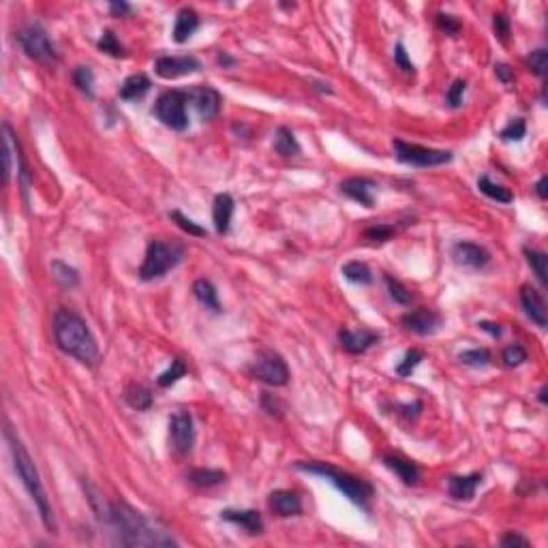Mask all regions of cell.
Wrapping results in <instances>:
<instances>
[{"label": "cell", "mask_w": 548, "mask_h": 548, "mask_svg": "<svg viewBox=\"0 0 548 548\" xmlns=\"http://www.w3.org/2000/svg\"><path fill=\"white\" fill-rule=\"evenodd\" d=\"M107 525L116 533V542L123 546H178L157 518L146 516L125 501L109 503Z\"/></svg>", "instance_id": "cell-1"}, {"label": "cell", "mask_w": 548, "mask_h": 548, "mask_svg": "<svg viewBox=\"0 0 548 548\" xmlns=\"http://www.w3.org/2000/svg\"><path fill=\"white\" fill-rule=\"evenodd\" d=\"M52 332H54V343L63 354L75 358L77 362L86 366H99L101 362V352L95 334L91 332L88 324L81 317L69 308H58L54 313L52 320Z\"/></svg>", "instance_id": "cell-2"}, {"label": "cell", "mask_w": 548, "mask_h": 548, "mask_svg": "<svg viewBox=\"0 0 548 548\" xmlns=\"http://www.w3.org/2000/svg\"><path fill=\"white\" fill-rule=\"evenodd\" d=\"M5 439L9 444V450H11V456H13V467L24 484V488L28 490V495L35 501L37 510H39V516L45 525V529L49 533H58V525H56V518H54V510L49 506V499L45 495V488H43V482H41V476L33 463L31 454L24 448L22 439L15 435V430L11 428V424L7 422L5 424Z\"/></svg>", "instance_id": "cell-3"}, {"label": "cell", "mask_w": 548, "mask_h": 548, "mask_svg": "<svg viewBox=\"0 0 548 548\" xmlns=\"http://www.w3.org/2000/svg\"><path fill=\"white\" fill-rule=\"evenodd\" d=\"M296 467L300 471H306V473H313V476H322L326 480H330L340 493L347 497L352 503L360 506L362 510H366V503L368 499L373 497V486L368 482H364L362 478H356L347 471H340L328 463H304V460H298Z\"/></svg>", "instance_id": "cell-4"}, {"label": "cell", "mask_w": 548, "mask_h": 548, "mask_svg": "<svg viewBox=\"0 0 548 548\" xmlns=\"http://www.w3.org/2000/svg\"><path fill=\"white\" fill-rule=\"evenodd\" d=\"M185 257V244L178 240H161L152 238L146 246V257L139 266L141 281H157L163 279L169 270H174Z\"/></svg>", "instance_id": "cell-5"}, {"label": "cell", "mask_w": 548, "mask_h": 548, "mask_svg": "<svg viewBox=\"0 0 548 548\" xmlns=\"http://www.w3.org/2000/svg\"><path fill=\"white\" fill-rule=\"evenodd\" d=\"M3 159H5V167H3V182H5V187H9L13 171H17L19 182H22V195H24V201L28 204V191H31V171H28V165L24 161L17 135L13 133L9 123H3Z\"/></svg>", "instance_id": "cell-6"}, {"label": "cell", "mask_w": 548, "mask_h": 548, "mask_svg": "<svg viewBox=\"0 0 548 548\" xmlns=\"http://www.w3.org/2000/svg\"><path fill=\"white\" fill-rule=\"evenodd\" d=\"M15 39L22 45V49L26 52L28 58H33L41 65H47V67L58 63V52H56V45L52 43L49 35L45 33V28L41 24L22 26L15 35Z\"/></svg>", "instance_id": "cell-7"}, {"label": "cell", "mask_w": 548, "mask_h": 548, "mask_svg": "<svg viewBox=\"0 0 548 548\" xmlns=\"http://www.w3.org/2000/svg\"><path fill=\"white\" fill-rule=\"evenodd\" d=\"M189 101L191 95L187 91H165L157 99L152 113L171 131H185L189 127Z\"/></svg>", "instance_id": "cell-8"}, {"label": "cell", "mask_w": 548, "mask_h": 548, "mask_svg": "<svg viewBox=\"0 0 548 548\" xmlns=\"http://www.w3.org/2000/svg\"><path fill=\"white\" fill-rule=\"evenodd\" d=\"M392 148H394V157L400 163H407L414 167H439V165H446L454 159V155L450 150L424 148V146H418V143H407L402 139H394Z\"/></svg>", "instance_id": "cell-9"}, {"label": "cell", "mask_w": 548, "mask_h": 548, "mask_svg": "<svg viewBox=\"0 0 548 548\" xmlns=\"http://www.w3.org/2000/svg\"><path fill=\"white\" fill-rule=\"evenodd\" d=\"M251 375L257 382H262L266 386H274V388L290 384V368H287V362L272 350H264L257 354L255 362L251 364Z\"/></svg>", "instance_id": "cell-10"}, {"label": "cell", "mask_w": 548, "mask_h": 548, "mask_svg": "<svg viewBox=\"0 0 548 548\" xmlns=\"http://www.w3.org/2000/svg\"><path fill=\"white\" fill-rule=\"evenodd\" d=\"M169 444H171V450L178 456H185L191 452L195 444V426L189 414L180 412L169 418Z\"/></svg>", "instance_id": "cell-11"}, {"label": "cell", "mask_w": 548, "mask_h": 548, "mask_svg": "<svg viewBox=\"0 0 548 548\" xmlns=\"http://www.w3.org/2000/svg\"><path fill=\"white\" fill-rule=\"evenodd\" d=\"M201 69V63L195 56H159L155 63V71L163 79H176L182 75L197 73Z\"/></svg>", "instance_id": "cell-12"}, {"label": "cell", "mask_w": 548, "mask_h": 548, "mask_svg": "<svg viewBox=\"0 0 548 548\" xmlns=\"http://www.w3.org/2000/svg\"><path fill=\"white\" fill-rule=\"evenodd\" d=\"M400 324L405 326L409 332L414 334H420V336H428V334H435L441 326V317L432 311V308H426V306H420L416 311H409L400 317Z\"/></svg>", "instance_id": "cell-13"}, {"label": "cell", "mask_w": 548, "mask_h": 548, "mask_svg": "<svg viewBox=\"0 0 548 548\" xmlns=\"http://www.w3.org/2000/svg\"><path fill=\"white\" fill-rule=\"evenodd\" d=\"M382 340V334L379 332H375V330H347V328H343L338 330V343H340V347L347 352V354H364L368 352L373 345H377Z\"/></svg>", "instance_id": "cell-14"}, {"label": "cell", "mask_w": 548, "mask_h": 548, "mask_svg": "<svg viewBox=\"0 0 548 548\" xmlns=\"http://www.w3.org/2000/svg\"><path fill=\"white\" fill-rule=\"evenodd\" d=\"M375 189H377V182L370 178H345L338 182V191L364 208L375 206Z\"/></svg>", "instance_id": "cell-15"}, {"label": "cell", "mask_w": 548, "mask_h": 548, "mask_svg": "<svg viewBox=\"0 0 548 548\" xmlns=\"http://www.w3.org/2000/svg\"><path fill=\"white\" fill-rule=\"evenodd\" d=\"M452 257L458 266L480 270L490 262V253L476 242H456L452 246Z\"/></svg>", "instance_id": "cell-16"}, {"label": "cell", "mask_w": 548, "mask_h": 548, "mask_svg": "<svg viewBox=\"0 0 548 548\" xmlns=\"http://www.w3.org/2000/svg\"><path fill=\"white\" fill-rule=\"evenodd\" d=\"M191 101L195 103L197 111L201 120H214L221 111V95L219 91H214L212 86H201V88H195L189 93Z\"/></svg>", "instance_id": "cell-17"}, {"label": "cell", "mask_w": 548, "mask_h": 548, "mask_svg": "<svg viewBox=\"0 0 548 548\" xmlns=\"http://www.w3.org/2000/svg\"><path fill=\"white\" fill-rule=\"evenodd\" d=\"M268 508L281 518H290L302 514V499L296 490H272L268 497Z\"/></svg>", "instance_id": "cell-18"}, {"label": "cell", "mask_w": 548, "mask_h": 548, "mask_svg": "<svg viewBox=\"0 0 548 548\" xmlns=\"http://www.w3.org/2000/svg\"><path fill=\"white\" fill-rule=\"evenodd\" d=\"M521 304L525 308V315L529 317L535 326L546 328V324H548L546 304H544V298H542V294L535 290V287H531V285H523L521 287Z\"/></svg>", "instance_id": "cell-19"}, {"label": "cell", "mask_w": 548, "mask_h": 548, "mask_svg": "<svg viewBox=\"0 0 548 548\" xmlns=\"http://www.w3.org/2000/svg\"><path fill=\"white\" fill-rule=\"evenodd\" d=\"M221 518H223V521H227V523L236 525V527H242L244 531H249L253 535L264 531L262 514H259L257 510H223Z\"/></svg>", "instance_id": "cell-20"}, {"label": "cell", "mask_w": 548, "mask_h": 548, "mask_svg": "<svg viewBox=\"0 0 548 548\" xmlns=\"http://www.w3.org/2000/svg\"><path fill=\"white\" fill-rule=\"evenodd\" d=\"M234 197L229 193H219L214 197L212 204V221H214V229L217 234H227L229 225H232V217H234Z\"/></svg>", "instance_id": "cell-21"}, {"label": "cell", "mask_w": 548, "mask_h": 548, "mask_svg": "<svg viewBox=\"0 0 548 548\" xmlns=\"http://www.w3.org/2000/svg\"><path fill=\"white\" fill-rule=\"evenodd\" d=\"M482 484V476L480 473H469V476H454L448 482V490L450 497L458 499V501H469L473 499L478 486Z\"/></svg>", "instance_id": "cell-22"}, {"label": "cell", "mask_w": 548, "mask_h": 548, "mask_svg": "<svg viewBox=\"0 0 548 548\" xmlns=\"http://www.w3.org/2000/svg\"><path fill=\"white\" fill-rule=\"evenodd\" d=\"M199 28V15L195 9L191 7H182L178 13H176V24H174V33H171V37H174L176 43H187L193 33Z\"/></svg>", "instance_id": "cell-23"}, {"label": "cell", "mask_w": 548, "mask_h": 548, "mask_svg": "<svg viewBox=\"0 0 548 548\" xmlns=\"http://www.w3.org/2000/svg\"><path fill=\"white\" fill-rule=\"evenodd\" d=\"M384 465H386L390 471H394L407 486H414V484H418V480H420V469H418L416 463H412V460H405V458H400V456L388 454V456H384Z\"/></svg>", "instance_id": "cell-24"}, {"label": "cell", "mask_w": 548, "mask_h": 548, "mask_svg": "<svg viewBox=\"0 0 548 548\" xmlns=\"http://www.w3.org/2000/svg\"><path fill=\"white\" fill-rule=\"evenodd\" d=\"M150 86H152V84H150L148 75L135 73V75H129V77L123 81L118 95H120L123 101H137V99H141L143 95L150 91Z\"/></svg>", "instance_id": "cell-25"}, {"label": "cell", "mask_w": 548, "mask_h": 548, "mask_svg": "<svg viewBox=\"0 0 548 548\" xmlns=\"http://www.w3.org/2000/svg\"><path fill=\"white\" fill-rule=\"evenodd\" d=\"M193 296L197 298V302L201 306H206L210 308L212 313H221V302H219V292H217V287L206 281V279H197L193 283Z\"/></svg>", "instance_id": "cell-26"}, {"label": "cell", "mask_w": 548, "mask_h": 548, "mask_svg": "<svg viewBox=\"0 0 548 548\" xmlns=\"http://www.w3.org/2000/svg\"><path fill=\"white\" fill-rule=\"evenodd\" d=\"M272 146H274V152L281 155V157H298L300 150H302L296 135L292 133V129H287V127H279L276 129Z\"/></svg>", "instance_id": "cell-27"}, {"label": "cell", "mask_w": 548, "mask_h": 548, "mask_svg": "<svg viewBox=\"0 0 548 548\" xmlns=\"http://www.w3.org/2000/svg\"><path fill=\"white\" fill-rule=\"evenodd\" d=\"M225 471L221 469H204V467H199V469H193L189 471V482L197 488H212V486H219L225 482Z\"/></svg>", "instance_id": "cell-28"}, {"label": "cell", "mask_w": 548, "mask_h": 548, "mask_svg": "<svg viewBox=\"0 0 548 548\" xmlns=\"http://www.w3.org/2000/svg\"><path fill=\"white\" fill-rule=\"evenodd\" d=\"M478 189H480V193H484L486 197L499 201V204H510V201H514V193H512L508 187L493 182L488 176H480V178H478Z\"/></svg>", "instance_id": "cell-29"}, {"label": "cell", "mask_w": 548, "mask_h": 548, "mask_svg": "<svg viewBox=\"0 0 548 548\" xmlns=\"http://www.w3.org/2000/svg\"><path fill=\"white\" fill-rule=\"evenodd\" d=\"M125 400L127 405L137 409V412H146L152 407V392L143 386H129L125 390Z\"/></svg>", "instance_id": "cell-30"}, {"label": "cell", "mask_w": 548, "mask_h": 548, "mask_svg": "<svg viewBox=\"0 0 548 548\" xmlns=\"http://www.w3.org/2000/svg\"><path fill=\"white\" fill-rule=\"evenodd\" d=\"M52 274H54L56 281H58L61 287H65V290H73V287L79 285L77 270L71 268L69 264H65L63 259H54V262H52Z\"/></svg>", "instance_id": "cell-31"}, {"label": "cell", "mask_w": 548, "mask_h": 548, "mask_svg": "<svg viewBox=\"0 0 548 548\" xmlns=\"http://www.w3.org/2000/svg\"><path fill=\"white\" fill-rule=\"evenodd\" d=\"M340 274L347 279L350 283H356V285H370V283H373V272H370V268H368L364 262H358V259L345 264V266L340 268Z\"/></svg>", "instance_id": "cell-32"}, {"label": "cell", "mask_w": 548, "mask_h": 548, "mask_svg": "<svg viewBox=\"0 0 548 548\" xmlns=\"http://www.w3.org/2000/svg\"><path fill=\"white\" fill-rule=\"evenodd\" d=\"M523 253H525L527 264H529L531 270L535 272L538 281H540L542 285H546V283H548V276H546V272H548V257H546V253L535 251V249H531V246H525Z\"/></svg>", "instance_id": "cell-33"}, {"label": "cell", "mask_w": 548, "mask_h": 548, "mask_svg": "<svg viewBox=\"0 0 548 548\" xmlns=\"http://www.w3.org/2000/svg\"><path fill=\"white\" fill-rule=\"evenodd\" d=\"M73 84L77 86V91L81 95H86L88 99L95 97V73L91 67H84V65L75 67L73 69Z\"/></svg>", "instance_id": "cell-34"}, {"label": "cell", "mask_w": 548, "mask_h": 548, "mask_svg": "<svg viewBox=\"0 0 548 548\" xmlns=\"http://www.w3.org/2000/svg\"><path fill=\"white\" fill-rule=\"evenodd\" d=\"M185 375H187V364H185V360L176 358V360H171V364H169L167 370H163V373L159 375L157 384H159L161 388H169V386H174L178 379H182Z\"/></svg>", "instance_id": "cell-35"}, {"label": "cell", "mask_w": 548, "mask_h": 548, "mask_svg": "<svg viewBox=\"0 0 548 548\" xmlns=\"http://www.w3.org/2000/svg\"><path fill=\"white\" fill-rule=\"evenodd\" d=\"M97 47H99L103 54L113 56V58H125V56H127L125 47L120 45V41H118L116 35H113V31H103V35H101Z\"/></svg>", "instance_id": "cell-36"}, {"label": "cell", "mask_w": 548, "mask_h": 548, "mask_svg": "<svg viewBox=\"0 0 548 548\" xmlns=\"http://www.w3.org/2000/svg\"><path fill=\"white\" fill-rule=\"evenodd\" d=\"M386 285H388V292H390V298L396 302V304H402V306H409L412 304V300H414V296H412V292L407 290L405 285H402L400 281H396L394 276H390V274H386Z\"/></svg>", "instance_id": "cell-37"}, {"label": "cell", "mask_w": 548, "mask_h": 548, "mask_svg": "<svg viewBox=\"0 0 548 548\" xmlns=\"http://www.w3.org/2000/svg\"><path fill=\"white\" fill-rule=\"evenodd\" d=\"M396 232H398V229H396L394 225L379 223V225L366 227V229H364V238H366V240H370V242H377V244H382V242H388V240H392V238L396 236Z\"/></svg>", "instance_id": "cell-38"}, {"label": "cell", "mask_w": 548, "mask_h": 548, "mask_svg": "<svg viewBox=\"0 0 548 548\" xmlns=\"http://www.w3.org/2000/svg\"><path fill=\"white\" fill-rule=\"evenodd\" d=\"M169 219L174 221L182 232H187L189 236H195V238H206V229L201 227V225H197L195 221H191L189 217H185L180 210H171L169 212Z\"/></svg>", "instance_id": "cell-39"}, {"label": "cell", "mask_w": 548, "mask_h": 548, "mask_svg": "<svg viewBox=\"0 0 548 548\" xmlns=\"http://www.w3.org/2000/svg\"><path fill=\"white\" fill-rule=\"evenodd\" d=\"M424 360V352L422 350H409L405 356H402V360L398 362L396 366V375L398 377H409V375L414 373V368Z\"/></svg>", "instance_id": "cell-40"}, {"label": "cell", "mask_w": 548, "mask_h": 548, "mask_svg": "<svg viewBox=\"0 0 548 548\" xmlns=\"http://www.w3.org/2000/svg\"><path fill=\"white\" fill-rule=\"evenodd\" d=\"M501 360L506 366L510 368H516V366H521L523 362H527V350L523 347V345H508V347L501 352Z\"/></svg>", "instance_id": "cell-41"}, {"label": "cell", "mask_w": 548, "mask_h": 548, "mask_svg": "<svg viewBox=\"0 0 548 548\" xmlns=\"http://www.w3.org/2000/svg\"><path fill=\"white\" fill-rule=\"evenodd\" d=\"M527 67L531 73H535L538 77H544L546 75V67H548V52L546 49H533L527 58H525Z\"/></svg>", "instance_id": "cell-42"}, {"label": "cell", "mask_w": 548, "mask_h": 548, "mask_svg": "<svg viewBox=\"0 0 548 548\" xmlns=\"http://www.w3.org/2000/svg\"><path fill=\"white\" fill-rule=\"evenodd\" d=\"M527 133V125L523 118H514L506 125V129H501L499 137L501 141H521Z\"/></svg>", "instance_id": "cell-43"}, {"label": "cell", "mask_w": 548, "mask_h": 548, "mask_svg": "<svg viewBox=\"0 0 548 548\" xmlns=\"http://www.w3.org/2000/svg\"><path fill=\"white\" fill-rule=\"evenodd\" d=\"M458 360L467 364V366H473V368H480V366H486L490 362V352L488 350H467L458 356Z\"/></svg>", "instance_id": "cell-44"}, {"label": "cell", "mask_w": 548, "mask_h": 548, "mask_svg": "<svg viewBox=\"0 0 548 548\" xmlns=\"http://www.w3.org/2000/svg\"><path fill=\"white\" fill-rule=\"evenodd\" d=\"M465 91H467V81L465 79H454L452 86L448 88V95H446V103L448 107L456 109L463 103V97H465Z\"/></svg>", "instance_id": "cell-45"}, {"label": "cell", "mask_w": 548, "mask_h": 548, "mask_svg": "<svg viewBox=\"0 0 548 548\" xmlns=\"http://www.w3.org/2000/svg\"><path fill=\"white\" fill-rule=\"evenodd\" d=\"M435 26L446 35H458L460 28H463V24H460V19L456 15H448V13H439L435 17Z\"/></svg>", "instance_id": "cell-46"}, {"label": "cell", "mask_w": 548, "mask_h": 548, "mask_svg": "<svg viewBox=\"0 0 548 548\" xmlns=\"http://www.w3.org/2000/svg\"><path fill=\"white\" fill-rule=\"evenodd\" d=\"M493 31H495V37L499 39V43H508L510 39V17L506 13H495L493 15Z\"/></svg>", "instance_id": "cell-47"}, {"label": "cell", "mask_w": 548, "mask_h": 548, "mask_svg": "<svg viewBox=\"0 0 548 548\" xmlns=\"http://www.w3.org/2000/svg\"><path fill=\"white\" fill-rule=\"evenodd\" d=\"M394 65H396L400 71H405V73H414V71H416V67H414V63L409 61V56H407L405 45H402V43H396V47H394Z\"/></svg>", "instance_id": "cell-48"}, {"label": "cell", "mask_w": 548, "mask_h": 548, "mask_svg": "<svg viewBox=\"0 0 548 548\" xmlns=\"http://www.w3.org/2000/svg\"><path fill=\"white\" fill-rule=\"evenodd\" d=\"M262 407H264V412H266L268 416H272V418H281V416H283L279 400H276L272 394H264V396H262Z\"/></svg>", "instance_id": "cell-49"}, {"label": "cell", "mask_w": 548, "mask_h": 548, "mask_svg": "<svg viewBox=\"0 0 548 548\" xmlns=\"http://www.w3.org/2000/svg\"><path fill=\"white\" fill-rule=\"evenodd\" d=\"M495 75L501 84H512L514 81V69L506 63H497L495 65Z\"/></svg>", "instance_id": "cell-50"}, {"label": "cell", "mask_w": 548, "mask_h": 548, "mask_svg": "<svg viewBox=\"0 0 548 548\" xmlns=\"http://www.w3.org/2000/svg\"><path fill=\"white\" fill-rule=\"evenodd\" d=\"M396 409H400V414L405 416L407 420H414V418H418V414L422 412V402H420V400H414V402H407V405H396Z\"/></svg>", "instance_id": "cell-51"}, {"label": "cell", "mask_w": 548, "mask_h": 548, "mask_svg": "<svg viewBox=\"0 0 548 548\" xmlns=\"http://www.w3.org/2000/svg\"><path fill=\"white\" fill-rule=\"evenodd\" d=\"M531 542L527 540V538H523V535H518V533H514V531H508L503 538H501V546H529Z\"/></svg>", "instance_id": "cell-52"}, {"label": "cell", "mask_w": 548, "mask_h": 548, "mask_svg": "<svg viewBox=\"0 0 548 548\" xmlns=\"http://www.w3.org/2000/svg\"><path fill=\"white\" fill-rule=\"evenodd\" d=\"M131 11H133V7H131L129 3H125V0H120V3H111V5H109V13H111V15H116V17H127V15H131Z\"/></svg>", "instance_id": "cell-53"}, {"label": "cell", "mask_w": 548, "mask_h": 548, "mask_svg": "<svg viewBox=\"0 0 548 548\" xmlns=\"http://www.w3.org/2000/svg\"><path fill=\"white\" fill-rule=\"evenodd\" d=\"M478 328L484 330V332H488L493 338H499V336H501V328H499V324H493V322H478Z\"/></svg>", "instance_id": "cell-54"}, {"label": "cell", "mask_w": 548, "mask_h": 548, "mask_svg": "<svg viewBox=\"0 0 548 548\" xmlns=\"http://www.w3.org/2000/svg\"><path fill=\"white\" fill-rule=\"evenodd\" d=\"M546 187H548V178H546V176H542V178L535 182V193H538V197H540L542 201L548 197V193H546Z\"/></svg>", "instance_id": "cell-55"}, {"label": "cell", "mask_w": 548, "mask_h": 548, "mask_svg": "<svg viewBox=\"0 0 548 548\" xmlns=\"http://www.w3.org/2000/svg\"><path fill=\"white\" fill-rule=\"evenodd\" d=\"M217 63H219V65H223V67H234V65H236V61H234L232 56H229L227 52H219V56H217Z\"/></svg>", "instance_id": "cell-56"}, {"label": "cell", "mask_w": 548, "mask_h": 548, "mask_svg": "<svg viewBox=\"0 0 548 548\" xmlns=\"http://www.w3.org/2000/svg\"><path fill=\"white\" fill-rule=\"evenodd\" d=\"M540 402H542V405H546V388L540 390Z\"/></svg>", "instance_id": "cell-57"}]
</instances>
